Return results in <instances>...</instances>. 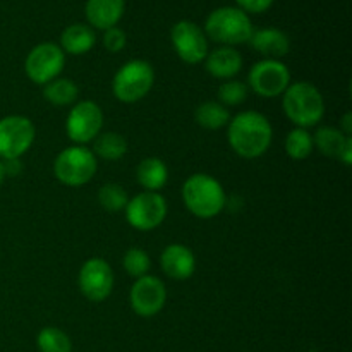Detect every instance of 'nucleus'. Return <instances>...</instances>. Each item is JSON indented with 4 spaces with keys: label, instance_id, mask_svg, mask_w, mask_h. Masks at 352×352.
<instances>
[{
    "label": "nucleus",
    "instance_id": "nucleus-1",
    "mask_svg": "<svg viewBox=\"0 0 352 352\" xmlns=\"http://www.w3.org/2000/svg\"><path fill=\"white\" fill-rule=\"evenodd\" d=\"M227 141L234 153L246 160L260 158L270 150L274 140L272 124L263 113L246 110L229 120Z\"/></svg>",
    "mask_w": 352,
    "mask_h": 352
},
{
    "label": "nucleus",
    "instance_id": "nucleus-2",
    "mask_svg": "<svg viewBox=\"0 0 352 352\" xmlns=\"http://www.w3.org/2000/svg\"><path fill=\"white\" fill-rule=\"evenodd\" d=\"M282 109L285 117L301 129L318 126L325 116V100L322 91L308 81L291 82L284 91Z\"/></svg>",
    "mask_w": 352,
    "mask_h": 352
},
{
    "label": "nucleus",
    "instance_id": "nucleus-3",
    "mask_svg": "<svg viewBox=\"0 0 352 352\" xmlns=\"http://www.w3.org/2000/svg\"><path fill=\"white\" fill-rule=\"evenodd\" d=\"M184 206L198 219H215L227 205L226 189L208 174H192L182 184Z\"/></svg>",
    "mask_w": 352,
    "mask_h": 352
},
{
    "label": "nucleus",
    "instance_id": "nucleus-4",
    "mask_svg": "<svg viewBox=\"0 0 352 352\" xmlns=\"http://www.w3.org/2000/svg\"><path fill=\"white\" fill-rule=\"evenodd\" d=\"M206 38L220 43L222 47L248 43L254 28L250 16L239 7H219L212 10L205 21Z\"/></svg>",
    "mask_w": 352,
    "mask_h": 352
},
{
    "label": "nucleus",
    "instance_id": "nucleus-5",
    "mask_svg": "<svg viewBox=\"0 0 352 352\" xmlns=\"http://www.w3.org/2000/svg\"><path fill=\"white\" fill-rule=\"evenodd\" d=\"M155 71L150 62L133 58L126 62L112 79V91L119 102L136 103L151 91Z\"/></svg>",
    "mask_w": 352,
    "mask_h": 352
},
{
    "label": "nucleus",
    "instance_id": "nucleus-6",
    "mask_svg": "<svg viewBox=\"0 0 352 352\" xmlns=\"http://www.w3.org/2000/svg\"><path fill=\"white\" fill-rule=\"evenodd\" d=\"M96 168H98V162L93 151L79 144L62 150L54 162L55 177L69 188L88 184L95 177Z\"/></svg>",
    "mask_w": 352,
    "mask_h": 352
},
{
    "label": "nucleus",
    "instance_id": "nucleus-7",
    "mask_svg": "<svg viewBox=\"0 0 352 352\" xmlns=\"http://www.w3.org/2000/svg\"><path fill=\"white\" fill-rule=\"evenodd\" d=\"M291 85V71L287 65L274 58H263L250 69L248 88L261 98H277L284 95Z\"/></svg>",
    "mask_w": 352,
    "mask_h": 352
},
{
    "label": "nucleus",
    "instance_id": "nucleus-8",
    "mask_svg": "<svg viewBox=\"0 0 352 352\" xmlns=\"http://www.w3.org/2000/svg\"><path fill=\"white\" fill-rule=\"evenodd\" d=\"M34 124L24 116H7L0 119V160L21 158L34 143Z\"/></svg>",
    "mask_w": 352,
    "mask_h": 352
},
{
    "label": "nucleus",
    "instance_id": "nucleus-9",
    "mask_svg": "<svg viewBox=\"0 0 352 352\" xmlns=\"http://www.w3.org/2000/svg\"><path fill=\"white\" fill-rule=\"evenodd\" d=\"M65 65V54L57 43L45 41L30 50L24 60L26 76L34 85L45 86L47 82L58 78Z\"/></svg>",
    "mask_w": 352,
    "mask_h": 352
},
{
    "label": "nucleus",
    "instance_id": "nucleus-10",
    "mask_svg": "<svg viewBox=\"0 0 352 352\" xmlns=\"http://www.w3.org/2000/svg\"><path fill=\"white\" fill-rule=\"evenodd\" d=\"M124 212H126L127 223L133 229L148 232L164 223L168 208L167 201L160 192L143 191L129 199Z\"/></svg>",
    "mask_w": 352,
    "mask_h": 352
},
{
    "label": "nucleus",
    "instance_id": "nucleus-11",
    "mask_svg": "<svg viewBox=\"0 0 352 352\" xmlns=\"http://www.w3.org/2000/svg\"><path fill=\"white\" fill-rule=\"evenodd\" d=\"M103 127V112L98 103L91 100L78 102L69 112L65 120V133L72 143L85 146L95 140Z\"/></svg>",
    "mask_w": 352,
    "mask_h": 352
},
{
    "label": "nucleus",
    "instance_id": "nucleus-12",
    "mask_svg": "<svg viewBox=\"0 0 352 352\" xmlns=\"http://www.w3.org/2000/svg\"><path fill=\"white\" fill-rule=\"evenodd\" d=\"M170 41L175 54L189 65L201 64L208 55V38L192 21H179L170 30Z\"/></svg>",
    "mask_w": 352,
    "mask_h": 352
},
{
    "label": "nucleus",
    "instance_id": "nucleus-13",
    "mask_svg": "<svg viewBox=\"0 0 352 352\" xmlns=\"http://www.w3.org/2000/svg\"><path fill=\"white\" fill-rule=\"evenodd\" d=\"M113 270L103 258H89L78 274L79 291L88 301L102 302L113 291Z\"/></svg>",
    "mask_w": 352,
    "mask_h": 352
},
{
    "label": "nucleus",
    "instance_id": "nucleus-14",
    "mask_svg": "<svg viewBox=\"0 0 352 352\" xmlns=\"http://www.w3.org/2000/svg\"><path fill=\"white\" fill-rule=\"evenodd\" d=\"M129 302L133 311L141 318H151L164 309L167 302V289L158 277L144 275L136 278L129 292Z\"/></svg>",
    "mask_w": 352,
    "mask_h": 352
},
{
    "label": "nucleus",
    "instance_id": "nucleus-15",
    "mask_svg": "<svg viewBox=\"0 0 352 352\" xmlns=\"http://www.w3.org/2000/svg\"><path fill=\"white\" fill-rule=\"evenodd\" d=\"M162 270L174 280H188L196 270L195 253L184 244H170L160 254Z\"/></svg>",
    "mask_w": 352,
    "mask_h": 352
},
{
    "label": "nucleus",
    "instance_id": "nucleus-16",
    "mask_svg": "<svg viewBox=\"0 0 352 352\" xmlns=\"http://www.w3.org/2000/svg\"><path fill=\"white\" fill-rule=\"evenodd\" d=\"M248 43L251 45L253 50L263 55L265 58H274V60H280L291 50V40L278 28H261V30H254Z\"/></svg>",
    "mask_w": 352,
    "mask_h": 352
},
{
    "label": "nucleus",
    "instance_id": "nucleus-17",
    "mask_svg": "<svg viewBox=\"0 0 352 352\" xmlns=\"http://www.w3.org/2000/svg\"><path fill=\"white\" fill-rule=\"evenodd\" d=\"M126 10V0H86L85 14L89 26L95 30H110L117 26Z\"/></svg>",
    "mask_w": 352,
    "mask_h": 352
},
{
    "label": "nucleus",
    "instance_id": "nucleus-18",
    "mask_svg": "<svg viewBox=\"0 0 352 352\" xmlns=\"http://www.w3.org/2000/svg\"><path fill=\"white\" fill-rule=\"evenodd\" d=\"M205 67L213 78L229 81L243 69V55L234 47H219L208 52L205 58Z\"/></svg>",
    "mask_w": 352,
    "mask_h": 352
},
{
    "label": "nucleus",
    "instance_id": "nucleus-19",
    "mask_svg": "<svg viewBox=\"0 0 352 352\" xmlns=\"http://www.w3.org/2000/svg\"><path fill=\"white\" fill-rule=\"evenodd\" d=\"M96 34L88 24H71L65 28L60 34V45L58 47L64 50V54L71 55H85L95 47Z\"/></svg>",
    "mask_w": 352,
    "mask_h": 352
},
{
    "label": "nucleus",
    "instance_id": "nucleus-20",
    "mask_svg": "<svg viewBox=\"0 0 352 352\" xmlns=\"http://www.w3.org/2000/svg\"><path fill=\"white\" fill-rule=\"evenodd\" d=\"M136 177L144 191L158 192L168 181V168L164 160L157 157L144 158L136 168Z\"/></svg>",
    "mask_w": 352,
    "mask_h": 352
},
{
    "label": "nucleus",
    "instance_id": "nucleus-21",
    "mask_svg": "<svg viewBox=\"0 0 352 352\" xmlns=\"http://www.w3.org/2000/svg\"><path fill=\"white\" fill-rule=\"evenodd\" d=\"M93 155L103 160L116 162L120 160L127 153V140L119 133H100L93 140Z\"/></svg>",
    "mask_w": 352,
    "mask_h": 352
},
{
    "label": "nucleus",
    "instance_id": "nucleus-22",
    "mask_svg": "<svg viewBox=\"0 0 352 352\" xmlns=\"http://www.w3.org/2000/svg\"><path fill=\"white\" fill-rule=\"evenodd\" d=\"M79 88L72 79L69 78H55L54 81L47 82L43 86V96L47 102L55 107H67L78 100Z\"/></svg>",
    "mask_w": 352,
    "mask_h": 352
},
{
    "label": "nucleus",
    "instance_id": "nucleus-23",
    "mask_svg": "<svg viewBox=\"0 0 352 352\" xmlns=\"http://www.w3.org/2000/svg\"><path fill=\"white\" fill-rule=\"evenodd\" d=\"M347 138L349 136H346V134L340 129H337V127L323 126L313 134V146L318 148L320 153L325 155V157L339 158Z\"/></svg>",
    "mask_w": 352,
    "mask_h": 352
},
{
    "label": "nucleus",
    "instance_id": "nucleus-24",
    "mask_svg": "<svg viewBox=\"0 0 352 352\" xmlns=\"http://www.w3.org/2000/svg\"><path fill=\"white\" fill-rule=\"evenodd\" d=\"M196 122L208 131L220 129L227 126L230 120V113L227 107H223L219 102H205L196 109L195 112Z\"/></svg>",
    "mask_w": 352,
    "mask_h": 352
},
{
    "label": "nucleus",
    "instance_id": "nucleus-25",
    "mask_svg": "<svg viewBox=\"0 0 352 352\" xmlns=\"http://www.w3.org/2000/svg\"><path fill=\"white\" fill-rule=\"evenodd\" d=\"M40 352H72V342L64 330L57 327H45L36 337Z\"/></svg>",
    "mask_w": 352,
    "mask_h": 352
},
{
    "label": "nucleus",
    "instance_id": "nucleus-26",
    "mask_svg": "<svg viewBox=\"0 0 352 352\" xmlns=\"http://www.w3.org/2000/svg\"><path fill=\"white\" fill-rule=\"evenodd\" d=\"M313 136L308 129L294 127L285 138V153L292 160H306L313 153Z\"/></svg>",
    "mask_w": 352,
    "mask_h": 352
},
{
    "label": "nucleus",
    "instance_id": "nucleus-27",
    "mask_svg": "<svg viewBox=\"0 0 352 352\" xmlns=\"http://www.w3.org/2000/svg\"><path fill=\"white\" fill-rule=\"evenodd\" d=\"M98 203L107 212H122V210H126L127 203H129V196H127V191L122 186L116 184V182H109V184L100 188Z\"/></svg>",
    "mask_w": 352,
    "mask_h": 352
},
{
    "label": "nucleus",
    "instance_id": "nucleus-28",
    "mask_svg": "<svg viewBox=\"0 0 352 352\" xmlns=\"http://www.w3.org/2000/svg\"><path fill=\"white\" fill-rule=\"evenodd\" d=\"M122 267L129 277L141 278L144 275H148V272H150L151 260L146 251H143L141 248H131L124 254Z\"/></svg>",
    "mask_w": 352,
    "mask_h": 352
},
{
    "label": "nucleus",
    "instance_id": "nucleus-29",
    "mask_svg": "<svg viewBox=\"0 0 352 352\" xmlns=\"http://www.w3.org/2000/svg\"><path fill=\"white\" fill-rule=\"evenodd\" d=\"M248 88L246 82L237 81V79H229V81H223L219 88V103H222L223 107H237L241 103L246 102Z\"/></svg>",
    "mask_w": 352,
    "mask_h": 352
},
{
    "label": "nucleus",
    "instance_id": "nucleus-30",
    "mask_svg": "<svg viewBox=\"0 0 352 352\" xmlns=\"http://www.w3.org/2000/svg\"><path fill=\"white\" fill-rule=\"evenodd\" d=\"M126 43L127 36L124 33V30H120V28L113 26L110 30H105V33H103V47L110 54H119L120 50H124Z\"/></svg>",
    "mask_w": 352,
    "mask_h": 352
},
{
    "label": "nucleus",
    "instance_id": "nucleus-31",
    "mask_svg": "<svg viewBox=\"0 0 352 352\" xmlns=\"http://www.w3.org/2000/svg\"><path fill=\"white\" fill-rule=\"evenodd\" d=\"M275 0H236L237 7L246 14H261L274 6Z\"/></svg>",
    "mask_w": 352,
    "mask_h": 352
},
{
    "label": "nucleus",
    "instance_id": "nucleus-32",
    "mask_svg": "<svg viewBox=\"0 0 352 352\" xmlns=\"http://www.w3.org/2000/svg\"><path fill=\"white\" fill-rule=\"evenodd\" d=\"M3 167H6V175L7 177H16L21 170H23V165H21L19 158L16 160H2Z\"/></svg>",
    "mask_w": 352,
    "mask_h": 352
},
{
    "label": "nucleus",
    "instance_id": "nucleus-33",
    "mask_svg": "<svg viewBox=\"0 0 352 352\" xmlns=\"http://www.w3.org/2000/svg\"><path fill=\"white\" fill-rule=\"evenodd\" d=\"M339 160L342 162V164L346 165V167H351V164H352V136L347 138L346 144H344L342 151H340Z\"/></svg>",
    "mask_w": 352,
    "mask_h": 352
},
{
    "label": "nucleus",
    "instance_id": "nucleus-34",
    "mask_svg": "<svg viewBox=\"0 0 352 352\" xmlns=\"http://www.w3.org/2000/svg\"><path fill=\"white\" fill-rule=\"evenodd\" d=\"M340 131H342L346 136H352V113L347 112L342 117V124H340Z\"/></svg>",
    "mask_w": 352,
    "mask_h": 352
},
{
    "label": "nucleus",
    "instance_id": "nucleus-35",
    "mask_svg": "<svg viewBox=\"0 0 352 352\" xmlns=\"http://www.w3.org/2000/svg\"><path fill=\"white\" fill-rule=\"evenodd\" d=\"M6 167H3V162L0 160V186L3 184V181H6Z\"/></svg>",
    "mask_w": 352,
    "mask_h": 352
}]
</instances>
